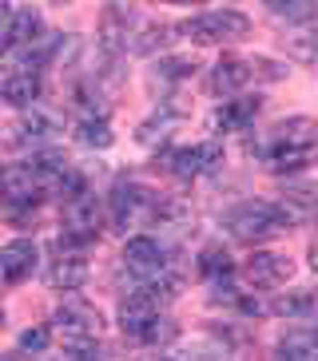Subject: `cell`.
Wrapping results in <instances>:
<instances>
[{
    "mask_svg": "<svg viewBox=\"0 0 318 361\" xmlns=\"http://www.w3.org/2000/svg\"><path fill=\"white\" fill-rule=\"evenodd\" d=\"M251 151H259V159L266 163V171L286 175V171L310 167V159L318 155V123L310 119H283L266 131L263 139H254Z\"/></svg>",
    "mask_w": 318,
    "mask_h": 361,
    "instance_id": "cell-1",
    "label": "cell"
},
{
    "mask_svg": "<svg viewBox=\"0 0 318 361\" xmlns=\"http://www.w3.org/2000/svg\"><path fill=\"white\" fill-rule=\"evenodd\" d=\"M167 211V199L143 183H119L112 191V226L136 231V226H159Z\"/></svg>",
    "mask_w": 318,
    "mask_h": 361,
    "instance_id": "cell-2",
    "label": "cell"
},
{
    "mask_svg": "<svg viewBox=\"0 0 318 361\" xmlns=\"http://www.w3.org/2000/svg\"><path fill=\"white\" fill-rule=\"evenodd\" d=\"M286 214L278 211V202H239L235 211H227V231L239 238V243H266V238H278L286 231Z\"/></svg>",
    "mask_w": 318,
    "mask_h": 361,
    "instance_id": "cell-3",
    "label": "cell"
},
{
    "mask_svg": "<svg viewBox=\"0 0 318 361\" xmlns=\"http://www.w3.org/2000/svg\"><path fill=\"white\" fill-rule=\"evenodd\" d=\"M247 28H251V20H247L243 12H235V8H211V12H199V16L183 20V32H187L195 44L239 40V36H247Z\"/></svg>",
    "mask_w": 318,
    "mask_h": 361,
    "instance_id": "cell-4",
    "label": "cell"
},
{
    "mask_svg": "<svg viewBox=\"0 0 318 361\" xmlns=\"http://www.w3.org/2000/svg\"><path fill=\"white\" fill-rule=\"evenodd\" d=\"M223 163V147L219 143H195V147H175L163 155V167L175 175L179 183H195L199 175H211Z\"/></svg>",
    "mask_w": 318,
    "mask_h": 361,
    "instance_id": "cell-5",
    "label": "cell"
},
{
    "mask_svg": "<svg viewBox=\"0 0 318 361\" xmlns=\"http://www.w3.org/2000/svg\"><path fill=\"white\" fill-rule=\"evenodd\" d=\"M100 226H104V211H100V202H95L92 191L72 202H64V243L84 246L100 234Z\"/></svg>",
    "mask_w": 318,
    "mask_h": 361,
    "instance_id": "cell-6",
    "label": "cell"
},
{
    "mask_svg": "<svg viewBox=\"0 0 318 361\" xmlns=\"http://www.w3.org/2000/svg\"><path fill=\"white\" fill-rule=\"evenodd\" d=\"M52 322L64 334V341H92V338H100V329H104L100 310L88 306V302H76V298H68L64 306H56Z\"/></svg>",
    "mask_w": 318,
    "mask_h": 361,
    "instance_id": "cell-7",
    "label": "cell"
},
{
    "mask_svg": "<svg viewBox=\"0 0 318 361\" xmlns=\"http://www.w3.org/2000/svg\"><path fill=\"white\" fill-rule=\"evenodd\" d=\"M0 199L8 202V207H16V211H32V207L44 199V187H40V179L32 175L28 163H24V167H8L0 175Z\"/></svg>",
    "mask_w": 318,
    "mask_h": 361,
    "instance_id": "cell-8",
    "label": "cell"
},
{
    "mask_svg": "<svg viewBox=\"0 0 318 361\" xmlns=\"http://www.w3.org/2000/svg\"><path fill=\"white\" fill-rule=\"evenodd\" d=\"M48 282L56 290H80L88 282V258H84V246H72L64 243L56 246V258H52V270H48Z\"/></svg>",
    "mask_w": 318,
    "mask_h": 361,
    "instance_id": "cell-9",
    "label": "cell"
},
{
    "mask_svg": "<svg viewBox=\"0 0 318 361\" xmlns=\"http://www.w3.org/2000/svg\"><path fill=\"white\" fill-rule=\"evenodd\" d=\"M290 274H295L290 258L271 255V250H259V255H251V258H247V266H243V278L251 282L254 290H275V286H283Z\"/></svg>",
    "mask_w": 318,
    "mask_h": 361,
    "instance_id": "cell-10",
    "label": "cell"
},
{
    "mask_svg": "<svg viewBox=\"0 0 318 361\" xmlns=\"http://www.w3.org/2000/svg\"><path fill=\"white\" fill-rule=\"evenodd\" d=\"M155 318H159V302L148 290H131V294L119 302V326H124L127 338H143Z\"/></svg>",
    "mask_w": 318,
    "mask_h": 361,
    "instance_id": "cell-11",
    "label": "cell"
},
{
    "mask_svg": "<svg viewBox=\"0 0 318 361\" xmlns=\"http://www.w3.org/2000/svg\"><path fill=\"white\" fill-rule=\"evenodd\" d=\"M32 270H36V243L32 238H12L8 246H0V278L8 286H20Z\"/></svg>",
    "mask_w": 318,
    "mask_h": 361,
    "instance_id": "cell-12",
    "label": "cell"
},
{
    "mask_svg": "<svg viewBox=\"0 0 318 361\" xmlns=\"http://www.w3.org/2000/svg\"><path fill=\"white\" fill-rule=\"evenodd\" d=\"M251 80H254V68L243 56H223L219 64L211 68V92H219V96H235V92L247 87Z\"/></svg>",
    "mask_w": 318,
    "mask_h": 361,
    "instance_id": "cell-13",
    "label": "cell"
},
{
    "mask_svg": "<svg viewBox=\"0 0 318 361\" xmlns=\"http://www.w3.org/2000/svg\"><path fill=\"white\" fill-rule=\"evenodd\" d=\"M4 32H8L12 44H20V48H28L36 36L44 32V20L36 8H20V4H12L8 12H4V24H0Z\"/></svg>",
    "mask_w": 318,
    "mask_h": 361,
    "instance_id": "cell-14",
    "label": "cell"
},
{
    "mask_svg": "<svg viewBox=\"0 0 318 361\" xmlns=\"http://www.w3.org/2000/svg\"><path fill=\"white\" fill-rule=\"evenodd\" d=\"M278 211L286 223H318V187H286Z\"/></svg>",
    "mask_w": 318,
    "mask_h": 361,
    "instance_id": "cell-15",
    "label": "cell"
},
{
    "mask_svg": "<svg viewBox=\"0 0 318 361\" xmlns=\"http://www.w3.org/2000/svg\"><path fill=\"white\" fill-rule=\"evenodd\" d=\"M259 99H223V107L211 116V128L215 131H247L259 116Z\"/></svg>",
    "mask_w": 318,
    "mask_h": 361,
    "instance_id": "cell-16",
    "label": "cell"
},
{
    "mask_svg": "<svg viewBox=\"0 0 318 361\" xmlns=\"http://www.w3.org/2000/svg\"><path fill=\"white\" fill-rule=\"evenodd\" d=\"M64 52V32H40L36 40L24 48V56H20V68L24 72H36L40 75V68H48V64H56V56Z\"/></svg>",
    "mask_w": 318,
    "mask_h": 361,
    "instance_id": "cell-17",
    "label": "cell"
},
{
    "mask_svg": "<svg viewBox=\"0 0 318 361\" xmlns=\"http://www.w3.org/2000/svg\"><path fill=\"white\" fill-rule=\"evenodd\" d=\"M0 96H4V104H12V107H36V99H40V75L16 68V72L0 84Z\"/></svg>",
    "mask_w": 318,
    "mask_h": 361,
    "instance_id": "cell-18",
    "label": "cell"
},
{
    "mask_svg": "<svg viewBox=\"0 0 318 361\" xmlns=\"http://www.w3.org/2000/svg\"><path fill=\"white\" fill-rule=\"evenodd\" d=\"M271 314L290 322H318V290H298V294H286L271 302Z\"/></svg>",
    "mask_w": 318,
    "mask_h": 361,
    "instance_id": "cell-19",
    "label": "cell"
},
{
    "mask_svg": "<svg viewBox=\"0 0 318 361\" xmlns=\"http://www.w3.org/2000/svg\"><path fill=\"white\" fill-rule=\"evenodd\" d=\"M20 128H24V139H28V147H32V143H40V139H52L56 131H60V116L36 104V107H28V111L20 116Z\"/></svg>",
    "mask_w": 318,
    "mask_h": 361,
    "instance_id": "cell-20",
    "label": "cell"
},
{
    "mask_svg": "<svg viewBox=\"0 0 318 361\" xmlns=\"http://www.w3.org/2000/svg\"><path fill=\"white\" fill-rule=\"evenodd\" d=\"M195 266H199V274L203 278H207V282H219V278H231V270H235V266H231V255H227V250H223V246H203V250H199V262H195Z\"/></svg>",
    "mask_w": 318,
    "mask_h": 361,
    "instance_id": "cell-21",
    "label": "cell"
},
{
    "mask_svg": "<svg viewBox=\"0 0 318 361\" xmlns=\"http://www.w3.org/2000/svg\"><path fill=\"white\" fill-rule=\"evenodd\" d=\"M183 116V107H163L159 116H151L143 128H139V143H148V147H155V143H163V139L171 135V123Z\"/></svg>",
    "mask_w": 318,
    "mask_h": 361,
    "instance_id": "cell-22",
    "label": "cell"
},
{
    "mask_svg": "<svg viewBox=\"0 0 318 361\" xmlns=\"http://www.w3.org/2000/svg\"><path fill=\"white\" fill-rule=\"evenodd\" d=\"M195 60H191V56H163V60H159L155 64V80L159 84H183V80H191V75H195Z\"/></svg>",
    "mask_w": 318,
    "mask_h": 361,
    "instance_id": "cell-23",
    "label": "cell"
},
{
    "mask_svg": "<svg viewBox=\"0 0 318 361\" xmlns=\"http://www.w3.org/2000/svg\"><path fill=\"white\" fill-rule=\"evenodd\" d=\"M286 44L298 60H318V20L295 24V36H286Z\"/></svg>",
    "mask_w": 318,
    "mask_h": 361,
    "instance_id": "cell-24",
    "label": "cell"
},
{
    "mask_svg": "<svg viewBox=\"0 0 318 361\" xmlns=\"http://www.w3.org/2000/svg\"><path fill=\"white\" fill-rule=\"evenodd\" d=\"M76 139H80L84 147L107 151L116 135H112V128H107V119H80V128H76Z\"/></svg>",
    "mask_w": 318,
    "mask_h": 361,
    "instance_id": "cell-25",
    "label": "cell"
},
{
    "mask_svg": "<svg viewBox=\"0 0 318 361\" xmlns=\"http://www.w3.org/2000/svg\"><path fill=\"white\" fill-rule=\"evenodd\" d=\"M266 8H271V16H278V20H286V24H307V20H318V8H314V4H307V0H295V4L271 0Z\"/></svg>",
    "mask_w": 318,
    "mask_h": 361,
    "instance_id": "cell-26",
    "label": "cell"
},
{
    "mask_svg": "<svg viewBox=\"0 0 318 361\" xmlns=\"http://www.w3.org/2000/svg\"><path fill=\"white\" fill-rule=\"evenodd\" d=\"M68 361H116L112 357V350H107L104 341H68Z\"/></svg>",
    "mask_w": 318,
    "mask_h": 361,
    "instance_id": "cell-27",
    "label": "cell"
},
{
    "mask_svg": "<svg viewBox=\"0 0 318 361\" xmlns=\"http://www.w3.org/2000/svg\"><path fill=\"white\" fill-rule=\"evenodd\" d=\"M175 338H179V326H175L171 318H163V314H159V318L151 322L148 334H143L139 341H148V345H171Z\"/></svg>",
    "mask_w": 318,
    "mask_h": 361,
    "instance_id": "cell-28",
    "label": "cell"
},
{
    "mask_svg": "<svg viewBox=\"0 0 318 361\" xmlns=\"http://www.w3.org/2000/svg\"><path fill=\"white\" fill-rule=\"evenodd\" d=\"M48 338H52V334H48V326H32V329H24L20 334V353H44L48 350Z\"/></svg>",
    "mask_w": 318,
    "mask_h": 361,
    "instance_id": "cell-29",
    "label": "cell"
},
{
    "mask_svg": "<svg viewBox=\"0 0 318 361\" xmlns=\"http://www.w3.org/2000/svg\"><path fill=\"white\" fill-rule=\"evenodd\" d=\"M8 48H12V40H8V32H4V28H0V56L8 52Z\"/></svg>",
    "mask_w": 318,
    "mask_h": 361,
    "instance_id": "cell-30",
    "label": "cell"
},
{
    "mask_svg": "<svg viewBox=\"0 0 318 361\" xmlns=\"http://www.w3.org/2000/svg\"><path fill=\"white\" fill-rule=\"evenodd\" d=\"M310 266L318 270V238H314V246H310Z\"/></svg>",
    "mask_w": 318,
    "mask_h": 361,
    "instance_id": "cell-31",
    "label": "cell"
},
{
    "mask_svg": "<svg viewBox=\"0 0 318 361\" xmlns=\"http://www.w3.org/2000/svg\"><path fill=\"white\" fill-rule=\"evenodd\" d=\"M12 361H32V357H28V353H16V357H12Z\"/></svg>",
    "mask_w": 318,
    "mask_h": 361,
    "instance_id": "cell-32",
    "label": "cell"
},
{
    "mask_svg": "<svg viewBox=\"0 0 318 361\" xmlns=\"http://www.w3.org/2000/svg\"><path fill=\"white\" fill-rule=\"evenodd\" d=\"M163 361H187V357H163Z\"/></svg>",
    "mask_w": 318,
    "mask_h": 361,
    "instance_id": "cell-33",
    "label": "cell"
},
{
    "mask_svg": "<svg viewBox=\"0 0 318 361\" xmlns=\"http://www.w3.org/2000/svg\"><path fill=\"white\" fill-rule=\"evenodd\" d=\"M0 326H4V310H0Z\"/></svg>",
    "mask_w": 318,
    "mask_h": 361,
    "instance_id": "cell-34",
    "label": "cell"
},
{
    "mask_svg": "<svg viewBox=\"0 0 318 361\" xmlns=\"http://www.w3.org/2000/svg\"><path fill=\"white\" fill-rule=\"evenodd\" d=\"M0 175H4V171H0Z\"/></svg>",
    "mask_w": 318,
    "mask_h": 361,
    "instance_id": "cell-35",
    "label": "cell"
}]
</instances>
